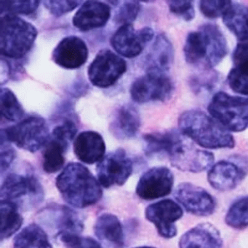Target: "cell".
I'll list each match as a JSON object with an SVG mask.
<instances>
[{
	"mask_svg": "<svg viewBox=\"0 0 248 248\" xmlns=\"http://www.w3.org/2000/svg\"><path fill=\"white\" fill-rule=\"evenodd\" d=\"M56 186L66 202L75 208L94 205L103 195L99 179L78 163H70L64 169L57 177Z\"/></svg>",
	"mask_w": 248,
	"mask_h": 248,
	"instance_id": "1",
	"label": "cell"
},
{
	"mask_svg": "<svg viewBox=\"0 0 248 248\" xmlns=\"http://www.w3.org/2000/svg\"><path fill=\"white\" fill-rule=\"evenodd\" d=\"M183 52L188 63L212 68L225 58L228 46L218 26L205 24L188 34Z\"/></svg>",
	"mask_w": 248,
	"mask_h": 248,
	"instance_id": "2",
	"label": "cell"
},
{
	"mask_svg": "<svg viewBox=\"0 0 248 248\" xmlns=\"http://www.w3.org/2000/svg\"><path fill=\"white\" fill-rule=\"evenodd\" d=\"M181 132L204 148H233L234 137L219 122L203 112L192 110L179 118Z\"/></svg>",
	"mask_w": 248,
	"mask_h": 248,
	"instance_id": "3",
	"label": "cell"
},
{
	"mask_svg": "<svg viewBox=\"0 0 248 248\" xmlns=\"http://www.w3.org/2000/svg\"><path fill=\"white\" fill-rule=\"evenodd\" d=\"M37 36L36 28L13 15L1 16L0 20L1 55L13 59L24 56L33 46Z\"/></svg>",
	"mask_w": 248,
	"mask_h": 248,
	"instance_id": "4",
	"label": "cell"
},
{
	"mask_svg": "<svg viewBox=\"0 0 248 248\" xmlns=\"http://www.w3.org/2000/svg\"><path fill=\"white\" fill-rule=\"evenodd\" d=\"M210 114L229 131L240 132L248 126V97L220 92L208 106Z\"/></svg>",
	"mask_w": 248,
	"mask_h": 248,
	"instance_id": "5",
	"label": "cell"
},
{
	"mask_svg": "<svg viewBox=\"0 0 248 248\" xmlns=\"http://www.w3.org/2000/svg\"><path fill=\"white\" fill-rule=\"evenodd\" d=\"M49 139L46 122L37 116H31L1 131V142H13L32 153L45 146Z\"/></svg>",
	"mask_w": 248,
	"mask_h": 248,
	"instance_id": "6",
	"label": "cell"
},
{
	"mask_svg": "<svg viewBox=\"0 0 248 248\" xmlns=\"http://www.w3.org/2000/svg\"><path fill=\"white\" fill-rule=\"evenodd\" d=\"M167 155L172 165L182 171L199 173L211 168L214 162L212 153L195 147L182 132L176 134Z\"/></svg>",
	"mask_w": 248,
	"mask_h": 248,
	"instance_id": "7",
	"label": "cell"
},
{
	"mask_svg": "<svg viewBox=\"0 0 248 248\" xmlns=\"http://www.w3.org/2000/svg\"><path fill=\"white\" fill-rule=\"evenodd\" d=\"M173 88L171 79L165 73L149 71L134 81L131 86V94L132 100L137 103L164 102L171 97Z\"/></svg>",
	"mask_w": 248,
	"mask_h": 248,
	"instance_id": "8",
	"label": "cell"
},
{
	"mask_svg": "<svg viewBox=\"0 0 248 248\" xmlns=\"http://www.w3.org/2000/svg\"><path fill=\"white\" fill-rule=\"evenodd\" d=\"M126 70V62L122 58L109 49H103L90 64L87 74L93 85L108 88L113 86Z\"/></svg>",
	"mask_w": 248,
	"mask_h": 248,
	"instance_id": "9",
	"label": "cell"
},
{
	"mask_svg": "<svg viewBox=\"0 0 248 248\" xmlns=\"http://www.w3.org/2000/svg\"><path fill=\"white\" fill-rule=\"evenodd\" d=\"M98 179L105 188L122 186L132 172V163L123 149H118L104 156L97 168Z\"/></svg>",
	"mask_w": 248,
	"mask_h": 248,
	"instance_id": "10",
	"label": "cell"
},
{
	"mask_svg": "<svg viewBox=\"0 0 248 248\" xmlns=\"http://www.w3.org/2000/svg\"><path fill=\"white\" fill-rule=\"evenodd\" d=\"M154 32L149 27L135 30L132 24L121 26L111 39V45L115 51L125 58L138 56L146 45L154 37Z\"/></svg>",
	"mask_w": 248,
	"mask_h": 248,
	"instance_id": "11",
	"label": "cell"
},
{
	"mask_svg": "<svg viewBox=\"0 0 248 248\" xmlns=\"http://www.w3.org/2000/svg\"><path fill=\"white\" fill-rule=\"evenodd\" d=\"M182 207L172 200H163L146 209V218L155 225L159 234L165 238H173L177 234L175 222L183 217Z\"/></svg>",
	"mask_w": 248,
	"mask_h": 248,
	"instance_id": "12",
	"label": "cell"
},
{
	"mask_svg": "<svg viewBox=\"0 0 248 248\" xmlns=\"http://www.w3.org/2000/svg\"><path fill=\"white\" fill-rule=\"evenodd\" d=\"M174 176L166 167H154L147 170L140 179L136 194L141 199L152 201L164 198L171 192Z\"/></svg>",
	"mask_w": 248,
	"mask_h": 248,
	"instance_id": "13",
	"label": "cell"
},
{
	"mask_svg": "<svg viewBox=\"0 0 248 248\" xmlns=\"http://www.w3.org/2000/svg\"><path fill=\"white\" fill-rule=\"evenodd\" d=\"M1 201L17 205L23 198H29L35 202L42 199V189L39 182L30 175L11 173L4 179L1 186Z\"/></svg>",
	"mask_w": 248,
	"mask_h": 248,
	"instance_id": "14",
	"label": "cell"
},
{
	"mask_svg": "<svg viewBox=\"0 0 248 248\" xmlns=\"http://www.w3.org/2000/svg\"><path fill=\"white\" fill-rule=\"evenodd\" d=\"M174 196L186 211L194 215L207 217L215 211L214 198L203 188L192 184H181L176 188Z\"/></svg>",
	"mask_w": 248,
	"mask_h": 248,
	"instance_id": "15",
	"label": "cell"
},
{
	"mask_svg": "<svg viewBox=\"0 0 248 248\" xmlns=\"http://www.w3.org/2000/svg\"><path fill=\"white\" fill-rule=\"evenodd\" d=\"M88 49L85 42L75 36L63 39L52 52V61L64 68L76 69L85 63Z\"/></svg>",
	"mask_w": 248,
	"mask_h": 248,
	"instance_id": "16",
	"label": "cell"
},
{
	"mask_svg": "<svg viewBox=\"0 0 248 248\" xmlns=\"http://www.w3.org/2000/svg\"><path fill=\"white\" fill-rule=\"evenodd\" d=\"M111 16L108 4L97 1H87L82 5L73 17L74 27L83 31L103 27Z\"/></svg>",
	"mask_w": 248,
	"mask_h": 248,
	"instance_id": "17",
	"label": "cell"
},
{
	"mask_svg": "<svg viewBox=\"0 0 248 248\" xmlns=\"http://www.w3.org/2000/svg\"><path fill=\"white\" fill-rule=\"evenodd\" d=\"M74 151L79 160L87 164H93L99 163L104 157L106 144L99 133L83 131L74 141Z\"/></svg>",
	"mask_w": 248,
	"mask_h": 248,
	"instance_id": "18",
	"label": "cell"
},
{
	"mask_svg": "<svg viewBox=\"0 0 248 248\" xmlns=\"http://www.w3.org/2000/svg\"><path fill=\"white\" fill-rule=\"evenodd\" d=\"M244 176V172L237 165L222 160L211 167L208 180L214 189L225 192L234 189Z\"/></svg>",
	"mask_w": 248,
	"mask_h": 248,
	"instance_id": "19",
	"label": "cell"
},
{
	"mask_svg": "<svg viewBox=\"0 0 248 248\" xmlns=\"http://www.w3.org/2000/svg\"><path fill=\"white\" fill-rule=\"evenodd\" d=\"M219 232L210 224H199L185 233L179 242V248H221Z\"/></svg>",
	"mask_w": 248,
	"mask_h": 248,
	"instance_id": "20",
	"label": "cell"
},
{
	"mask_svg": "<svg viewBox=\"0 0 248 248\" xmlns=\"http://www.w3.org/2000/svg\"><path fill=\"white\" fill-rule=\"evenodd\" d=\"M174 58L173 45L164 34L157 36L147 56L149 71L165 73L171 66Z\"/></svg>",
	"mask_w": 248,
	"mask_h": 248,
	"instance_id": "21",
	"label": "cell"
},
{
	"mask_svg": "<svg viewBox=\"0 0 248 248\" xmlns=\"http://www.w3.org/2000/svg\"><path fill=\"white\" fill-rule=\"evenodd\" d=\"M141 119L138 111L132 106H122L116 111L111 128L116 137L129 139L135 137L139 130Z\"/></svg>",
	"mask_w": 248,
	"mask_h": 248,
	"instance_id": "22",
	"label": "cell"
},
{
	"mask_svg": "<svg viewBox=\"0 0 248 248\" xmlns=\"http://www.w3.org/2000/svg\"><path fill=\"white\" fill-rule=\"evenodd\" d=\"M96 236L102 241L116 248L123 246L124 237L122 224L117 217L104 214L99 217L94 227Z\"/></svg>",
	"mask_w": 248,
	"mask_h": 248,
	"instance_id": "23",
	"label": "cell"
},
{
	"mask_svg": "<svg viewBox=\"0 0 248 248\" xmlns=\"http://www.w3.org/2000/svg\"><path fill=\"white\" fill-rule=\"evenodd\" d=\"M224 23L240 42L248 40V7L231 4L223 16Z\"/></svg>",
	"mask_w": 248,
	"mask_h": 248,
	"instance_id": "24",
	"label": "cell"
},
{
	"mask_svg": "<svg viewBox=\"0 0 248 248\" xmlns=\"http://www.w3.org/2000/svg\"><path fill=\"white\" fill-rule=\"evenodd\" d=\"M68 143L55 137H50L43 152V169L46 173H54L61 170L65 163L64 154Z\"/></svg>",
	"mask_w": 248,
	"mask_h": 248,
	"instance_id": "25",
	"label": "cell"
},
{
	"mask_svg": "<svg viewBox=\"0 0 248 248\" xmlns=\"http://www.w3.org/2000/svg\"><path fill=\"white\" fill-rule=\"evenodd\" d=\"M14 248H52L48 235L36 224H31L25 227L15 237Z\"/></svg>",
	"mask_w": 248,
	"mask_h": 248,
	"instance_id": "26",
	"label": "cell"
},
{
	"mask_svg": "<svg viewBox=\"0 0 248 248\" xmlns=\"http://www.w3.org/2000/svg\"><path fill=\"white\" fill-rule=\"evenodd\" d=\"M1 239L9 238L16 232L23 224V218L18 212V207L8 201H1Z\"/></svg>",
	"mask_w": 248,
	"mask_h": 248,
	"instance_id": "27",
	"label": "cell"
},
{
	"mask_svg": "<svg viewBox=\"0 0 248 248\" xmlns=\"http://www.w3.org/2000/svg\"><path fill=\"white\" fill-rule=\"evenodd\" d=\"M0 110L1 117L9 122H17L24 115V110L17 97L7 88H1L0 92Z\"/></svg>",
	"mask_w": 248,
	"mask_h": 248,
	"instance_id": "28",
	"label": "cell"
},
{
	"mask_svg": "<svg viewBox=\"0 0 248 248\" xmlns=\"http://www.w3.org/2000/svg\"><path fill=\"white\" fill-rule=\"evenodd\" d=\"M56 211L57 224L60 230L59 234H77L83 230V221L79 216L66 207L58 206Z\"/></svg>",
	"mask_w": 248,
	"mask_h": 248,
	"instance_id": "29",
	"label": "cell"
},
{
	"mask_svg": "<svg viewBox=\"0 0 248 248\" xmlns=\"http://www.w3.org/2000/svg\"><path fill=\"white\" fill-rule=\"evenodd\" d=\"M226 222L234 228L248 227V197L234 202L226 216Z\"/></svg>",
	"mask_w": 248,
	"mask_h": 248,
	"instance_id": "30",
	"label": "cell"
},
{
	"mask_svg": "<svg viewBox=\"0 0 248 248\" xmlns=\"http://www.w3.org/2000/svg\"><path fill=\"white\" fill-rule=\"evenodd\" d=\"M227 81L234 93L248 95V64L236 65L229 74Z\"/></svg>",
	"mask_w": 248,
	"mask_h": 248,
	"instance_id": "31",
	"label": "cell"
},
{
	"mask_svg": "<svg viewBox=\"0 0 248 248\" xmlns=\"http://www.w3.org/2000/svg\"><path fill=\"white\" fill-rule=\"evenodd\" d=\"M39 1H1V15H29L34 13L39 7Z\"/></svg>",
	"mask_w": 248,
	"mask_h": 248,
	"instance_id": "32",
	"label": "cell"
},
{
	"mask_svg": "<svg viewBox=\"0 0 248 248\" xmlns=\"http://www.w3.org/2000/svg\"><path fill=\"white\" fill-rule=\"evenodd\" d=\"M231 5V1H200L199 10L208 18L214 19L224 16Z\"/></svg>",
	"mask_w": 248,
	"mask_h": 248,
	"instance_id": "33",
	"label": "cell"
},
{
	"mask_svg": "<svg viewBox=\"0 0 248 248\" xmlns=\"http://www.w3.org/2000/svg\"><path fill=\"white\" fill-rule=\"evenodd\" d=\"M139 1H125L115 15V21L123 25L131 24L136 18L140 11Z\"/></svg>",
	"mask_w": 248,
	"mask_h": 248,
	"instance_id": "34",
	"label": "cell"
},
{
	"mask_svg": "<svg viewBox=\"0 0 248 248\" xmlns=\"http://www.w3.org/2000/svg\"><path fill=\"white\" fill-rule=\"evenodd\" d=\"M59 235L66 248H102L101 246L91 237H80L77 234L68 233Z\"/></svg>",
	"mask_w": 248,
	"mask_h": 248,
	"instance_id": "35",
	"label": "cell"
},
{
	"mask_svg": "<svg viewBox=\"0 0 248 248\" xmlns=\"http://www.w3.org/2000/svg\"><path fill=\"white\" fill-rule=\"evenodd\" d=\"M170 11L186 21H191L195 17L192 1H167Z\"/></svg>",
	"mask_w": 248,
	"mask_h": 248,
	"instance_id": "36",
	"label": "cell"
},
{
	"mask_svg": "<svg viewBox=\"0 0 248 248\" xmlns=\"http://www.w3.org/2000/svg\"><path fill=\"white\" fill-rule=\"evenodd\" d=\"M81 1H44L45 7L56 17L72 11Z\"/></svg>",
	"mask_w": 248,
	"mask_h": 248,
	"instance_id": "37",
	"label": "cell"
},
{
	"mask_svg": "<svg viewBox=\"0 0 248 248\" xmlns=\"http://www.w3.org/2000/svg\"><path fill=\"white\" fill-rule=\"evenodd\" d=\"M77 131L75 124L71 121H66L54 128L52 136L68 144L75 137Z\"/></svg>",
	"mask_w": 248,
	"mask_h": 248,
	"instance_id": "38",
	"label": "cell"
},
{
	"mask_svg": "<svg viewBox=\"0 0 248 248\" xmlns=\"http://www.w3.org/2000/svg\"><path fill=\"white\" fill-rule=\"evenodd\" d=\"M233 61L236 65L248 64V40L240 42L233 53Z\"/></svg>",
	"mask_w": 248,
	"mask_h": 248,
	"instance_id": "39",
	"label": "cell"
},
{
	"mask_svg": "<svg viewBox=\"0 0 248 248\" xmlns=\"http://www.w3.org/2000/svg\"><path fill=\"white\" fill-rule=\"evenodd\" d=\"M16 156L13 149L6 147L5 149L1 147V172L3 173L10 166Z\"/></svg>",
	"mask_w": 248,
	"mask_h": 248,
	"instance_id": "40",
	"label": "cell"
},
{
	"mask_svg": "<svg viewBox=\"0 0 248 248\" xmlns=\"http://www.w3.org/2000/svg\"><path fill=\"white\" fill-rule=\"evenodd\" d=\"M154 248L151 247H139V248Z\"/></svg>",
	"mask_w": 248,
	"mask_h": 248,
	"instance_id": "41",
	"label": "cell"
}]
</instances>
